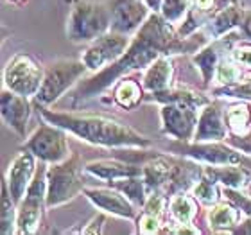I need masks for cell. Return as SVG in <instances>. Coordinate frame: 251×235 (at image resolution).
Returning <instances> with one entry per match:
<instances>
[{"label": "cell", "mask_w": 251, "mask_h": 235, "mask_svg": "<svg viewBox=\"0 0 251 235\" xmlns=\"http://www.w3.org/2000/svg\"><path fill=\"white\" fill-rule=\"evenodd\" d=\"M178 49H181V45L174 38L171 26L162 16L151 15L142 26L140 32L136 34L135 42L131 43L129 51L122 58L111 63L110 68L102 70L99 76H95L86 84H83L79 88V97L94 95L95 92L110 86L119 76H122L127 70L146 67L152 59H156L158 54L163 51H178Z\"/></svg>", "instance_id": "obj_1"}, {"label": "cell", "mask_w": 251, "mask_h": 235, "mask_svg": "<svg viewBox=\"0 0 251 235\" xmlns=\"http://www.w3.org/2000/svg\"><path fill=\"white\" fill-rule=\"evenodd\" d=\"M43 117L52 124L72 131L83 140L100 146H149L146 136L138 135L127 126L99 115H67L43 110Z\"/></svg>", "instance_id": "obj_2"}, {"label": "cell", "mask_w": 251, "mask_h": 235, "mask_svg": "<svg viewBox=\"0 0 251 235\" xmlns=\"http://www.w3.org/2000/svg\"><path fill=\"white\" fill-rule=\"evenodd\" d=\"M111 24V11L95 2H77L68 18V38L72 42H90L100 38Z\"/></svg>", "instance_id": "obj_3"}, {"label": "cell", "mask_w": 251, "mask_h": 235, "mask_svg": "<svg viewBox=\"0 0 251 235\" xmlns=\"http://www.w3.org/2000/svg\"><path fill=\"white\" fill-rule=\"evenodd\" d=\"M79 158L74 157L65 163H59L49 171L47 185V207H58L83 188V182L79 176Z\"/></svg>", "instance_id": "obj_4"}, {"label": "cell", "mask_w": 251, "mask_h": 235, "mask_svg": "<svg viewBox=\"0 0 251 235\" xmlns=\"http://www.w3.org/2000/svg\"><path fill=\"white\" fill-rule=\"evenodd\" d=\"M5 86L20 95L38 94L43 83V72L38 63L27 54H16L4 70Z\"/></svg>", "instance_id": "obj_5"}, {"label": "cell", "mask_w": 251, "mask_h": 235, "mask_svg": "<svg viewBox=\"0 0 251 235\" xmlns=\"http://www.w3.org/2000/svg\"><path fill=\"white\" fill-rule=\"evenodd\" d=\"M84 61H58L49 68L47 76L43 78V83L36 94L38 103L49 104L54 103L59 95L75 83V79L81 78L83 72L86 70Z\"/></svg>", "instance_id": "obj_6"}, {"label": "cell", "mask_w": 251, "mask_h": 235, "mask_svg": "<svg viewBox=\"0 0 251 235\" xmlns=\"http://www.w3.org/2000/svg\"><path fill=\"white\" fill-rule=\"evenodd\" d=\"M43 174H45V171L40 169L36 173V176H34V180H32V183L29 185V188H27L25 199H24L20 205L18 219H16L18 234H32V232L36 230L38 223H40L43 188H45Z\"/></svg>", "instance_id": "obj_7"}, {"label": "cell", "mask_w": 251, "mask_h": 235, "mask_svg": "<svg viewBox=\"0 0 251 235\" xmlns=\"http://www.w3.org/2000/svg\"><path fill=\"white\" fill-rule=\"evenodd\" d=\"M25 149L32 151L36 157L47 162L59 163L67 158V142L65 135L56 128L42 126L34 135L25 142Z\"/></svg>", "instance_id": "obj_8"}, {"label": "cell", "mask_w": 251, "mask_h": 235, "mask_svg": "<svg viewBox=\"0 0 251 235\" xmlns=\"http://www.w3.org/2000/svg\"><path fill=\"white\" fill-rule=\"evenodd\" d=\"M126 47H127V38L122 36L121 32L104 34V36L97 38V42L86 51L83 61L90 70H97V68L104 67L106 63L117 61L122 56Z\"/></svg>", "instance_id": "obj_9"}, {"label": "cell", "mask_w": 251, "mask_h": 235, "mask_svg": "<svg viewBox=\"0 0 251 235\" xmlns=\"http://www.w3.org/2000/svg\"><path fill=\"white\" fill-rule=\"evenodd\" d=\"M163 130L179 140H188L198 124L194 106L181 103H167L162 108Z\"/></svg>", "instance_id": "obj_10"}, {"label": "cell", "mask_w": 251, "mask_h": 235, "mask_svg": "<svg viewBox=\"0 0 251 235\" xmlns=\"http://www.w3.org/2000/svg\"><path fill=\"white\" fill-rule=\"evenodd\" d=\"M174 151L181 153V155H187V157L198 158V160H203L206 163H212V165H237V163H250L246 158L242 157L241 153L233 151L230 147L225 146H217V144H206V146H201V144H192V146H187V144H176L173 146Z\"/></svg>", "instance_id": "obj_11"}, {"label": "cell", "mask_w": 251, "mask_h": 235, "mask_svg": "<svg viewBox=\"0 0 251 235\" xmlns=\"http://www.w3.org/2000/svg\"><path fill=\"white\" fill-rule=\"evenodd\" d=\"M111 29L113 32L135 31L147 15V7L140 0H113L111 2Z\"/></svg>", "instance_id": "obj_12"}, {"label": "cell", "mask_w": 251, "mask_h": 235, "mask_svg": "<svg viewBox=\"0 0 251 235\" xmlns=\"http://www.w3.org/2000/svg\"><path fill=\"white\" fill-rule=\"evenodd\" d=\"M2 117L5 124L13 128L16 133H25V122L29 119V103L25 95H20L9 90L2 94Z\"/></svg>", "instance_id": "obj_13"}, {"label": "cell", "mask_w": 251, "mask_h": 235, "mask_svg": "<svg viewBox=\"0 0 251 235\" xmlns=\"http://www.w3.org/2000/svg\"><path fill=\"white\" fill-rule=\"evenodd\" d=\"M32 171H34V160L29 153H20L15 158V162L9 165L5 183L9 185L11 196L15 201H20L22 196H25V188H29Z\"/></svg>", "instance_id": "obj_14"}, {"label": "cell", "mask_w": 251, "mask_h": 235, "mask_svg": "<svg viewBox=\"0 0 251 235\" xmlns=\"http://www.w3.org/2000/svg\"><path fill=\"white\" fill-rule=\"evenodd\" d=\"M92 201H94L99 209L110 212V214L121 215V217H133V209L131 205L122 198L121 194L108 190V188H86L84 190Z\"/></svg>", "instance_id": "obj_15"}, {"label": "cell", "mask_w": 251, "mask_h": 235, "mask_svg": "<svg viewBox=\"0 0 251 235\" xmlns=\"http://www.w3.org/2000/svg\"><path fill=\"white\" fill-rule=\"evenodd\" d=\"M226 136V128L221 119L219 106L212 104L203 111V115L198 122L196 140H223Z\"/></svg>", "instance_id": "obj_16"}, {"label": "cell", "mask_w": 251, "mask_h": 235, "mask_svg": "<svg viewBox=\"0 0 251 235\" xmlns=\"http://www.w3.org/2000/svg\"><path fill=\"white\" fill-rule=\"evenodd\" d=\"M86 171L92 173L94 176L102 178V180H121V178H129V176H140L144 174L142 167H133V165H126V163L119 162H110V160H100V162H92L86 165Z\"/></svg>", "instance_id": "obj_17"}, {"label": "cell", "mask_w": 251, "mask_h": 235, "mask_svg": "<svg viewBox=\"0 0 251 235\" xmlns=\"http://www.w3.org/2000/svg\"><path fill=\"white\" fill-rule=\"evenodd\" d=\"M178 178V167L165 158H156L144 167V180L149 187H162Z\"/></svg>", "instance_id": "obj_18"}, {"label": "cell", "mask_w": 251, "mask_h": 235, "mask_svg": "<svg viewBox=\"0 0 251 235\" xmlns=\"http://www.w3.org/2000/svg\"><path fill=\"white\" fill-rule=\"evenodd\" d=\"M171 76H173V67H171L169 59H156L149 67L146 78H144V88L149 90V92H160L169 84Z\"/></svg>", "instance_id": "obj_19"}, {"label": "cell", "mask_w": 251, "mask_h": 235, "mask_svg": "<svg viewBox=\"0 0 251 235\" xmlns=\"http://www.w3.org/2000/svg\"><path fill=\"white\" fill-rule=\"evenodd\" d=\"M152 99L165 103V104L167 103H181V104H190L194 108L206 104V99H204L203 95L190 92V90H160V92H154Z\"/></svg>", "instance_id": "obj_20"}, {"label": "cell", "mask_w": 251, "mask_h": 235, "mask_svg": "<svg viewBox=\"0 0 251 235\" xmlns=\"http://www.w3.org/2000/svg\"><path fill=\"white\" fill-rule=\"evenodd\" d=\"M160 215H162V198L160 196H151L147 199L144 214H142L140 221H138V230L142 234H154L158 230Z\"/></svg>", "instance_id": "obj_21"}, {"label": "cell", "mask_w": 251, "mask_h": 235, "mask_svg": "<svg viewBox=\"0 0 251 235\" xmlns=\"http://www.w3.org/2000/svg\"><path fill=\"white\" fill-rule=\"evenodd\" d=\"M204 174L212 178L214 182H221L226 187H242L244 185V173L239 167H219V169H204Z\"/></svg>", "instance_id": "obj_22"}, {"label": "cell", "mask_w": 251, "mask_h": 235, "mask_svg": "<svg viewBox=\"0 0 251 235\" xmlns=\"http://www.w3.org/2000/svg\"><path fill=\"white\" fill-rule=\"evenodd\" d=\"M237 223V212L230 205H217L210 212V226L214 230H228Z\"/></svg>", "instance_id": "obj_23"}, {"label": "cell", "mask_w": 251, "mask_h": 235, "mask_svg": "<svg viewBox=\"0 0 251 235\" xmlns=\"http://www.w3.org/2000/svg\"><path fill=\"white\" fill-rule=\"evenodd\" d=\"M113 185H115L119 190H122L126 196H129L135 203H146V185H144V182L136 180L135 176L115 180Z\"/></svg>", "instance_id": "obj_24"}, {"label": "cell", "mask_w": 251, "mask_h": 235, "mask_svg": "<svg viewBox=\"0 0 251 235\" xmlns=\"http://www.w3.org/2000/svg\"><path fill=\"white\" fill-rule=\"evenodd\" d=\"M228 126H230V130L235 133V135H242V133H246L248 126H250V119H251V113H250V108L244 104H239V106H233L228 110Z\"/></svg>", "instance_id": "obj_25"}, {"label": "cell", "mask_w": 251, "mask_h": 235, "mask_svg": "<svg viewBox=\"0 0 251 235\" xmlns=\"http://www.w3.org/2000/svg\"><path fill=\"white\" fill-rule=\"evenodd\" d=\"M242 18L241 9L237 7H228V9H223L219 15L215 16V20L212 22V27H214L215 34H225L226 31H230L231 27H235Z\"/></svg>", "instance_id": "obj_26"}, {"label": "cell", "mask_w": 251, "mask_h": 235, "mask_svg": "<svg viewBox=\"0 0 251 235\" xmlns=\"http://www.w3.org/2000/svg\"><path fill=\"white\" fill-rule=\"evenodd\" d=\"M171 212L178 219V223L188 225L190 219L194 217V214H196V207H194L192 199L187 198V196H176L171 201Z\"/></svg>", "instance_id": "obj_27"}, {"label": "cell", "mask_w": 251, "mask_h": 235, "mask_svg": "<svg viewBox=\"0 0 251 235\" xmlns=\"http://www.w3.org/2000/svg\"><path fill=\"white\" fill-rule=\"evenodd\" d=\"M140 97H142V90L135 81H124L115 92L117 103L121 106H124V108H133L140 101Z\"/></svg>", "instance_id": "obj_28"}, {"label": "cell", "mask_w": 251, "mask_h": 235, "mask_svg": "<svg viewBox=\"0 0 251 235\" xmlns=\"http://www.w3.org/2000/svg\"><path fill=\"white\" fill-rule=\"evenodd\" d=\"M194 63L199 67V70L203 72V78H204V83H208L210 79H212V74L215 70V65H217V47H208L201 51V52L194 58Z\"/></svg>", "instance_id": "obj_29"}, {"label": "cell", "mask_w": 251, "mask_h": 235, "mask_svg": "<svg viewBox=\"0 0 251 235\" xmlns=\"http://www.w3.org/2000/svg\"><path fill=\"white\" fill-rule=\"evenodd\" d=\"M7 183L2 185V234H11L13 232V219H15V212H13V201L9 192H7Z\"/></svg>", "instance_id": "obj_30"}, {"label": "cell", "mask_w": 251, "mask_h": 235, "mask_svg": "<svg viewBox=\"0 0 251 235\" xmlns=\"http://www.w3.org/2000/svg\"><path fill=\"white\" fill-rule=\"evenodd\" d=\"M217 95H225V97H237V99H251V79L244 83H231L226 84L225 88L215 92Z\"/></svg>", "instance_id": "obj_31"}, {"label": "cell", "mask_w": 251, "mask_h": 235, "mask_svg": "<svg viewBox=\"0 0 251 235\" xmlns=\"http://www.w3.org/2000/svg\"><path fill=\"white\" fill-rule=\"evenodd\" d=\"M163 16L167 22H178L187 11V0H162Z\"/></svg>", "instance_id": "obj_32"}, {"label": "cell", "mask_w": 251, "mask_h": 235, "mask_svg": "<svg viewBox=\"0 0 251 235\" xmlns=\"http://www.w3.org/2000/svg\"><path fill=\"white\" fill-rule=\"evenodd\" d=\"M194 194H196L199 199H203L204 203H214L215 199H217V190H215L214 180H212V178H203V180L196 185Z\"/></svg>", "instance_id": "obj_33"}, {"label": "cell", "mask_w": 251, "mask_h": 235, "mask_svg": "<svg viewBox=\"0 0 251 235\" xmlns=\"http://www.w3.org/2000/svg\"><path fill=\"white\" fill-rule=\"evenodd\" d=\"M225 196L230 199V201L235 205V207H239V209H241L244 214L251 215V199L248 198V196L241 194L239 190H235L233 187H226L225 188Z\"/></svg>", "instance_id": "obj_34"}, {"label": "cell", "mask_w": 251, "mask_h": 235, "mask_svg": "<svg viewBox=\"0 0 251 235\" xmlns=\"http://www.w3.org/2000/svg\"><path fill=\"white\" fill-rule=\"evenodd\" d=\"M241 78V70L237 67H233L231 63H221L217 68V79L223 84H231L235 83L237 79Z\"/></svg>", "instance_id": "obj_35"}, {"label": "cell", "mask_w": 251, "mask_h": 235, "mask_svg": "<svg viewBox=\"0 0 251 235\" xmlns=\"http://www.w3.org/2000/svg\"><path fill=\"white\" fill-rule=\"evenodd\" d=\"M233 58H235V61L244 65V67H251V49L250 47L237 49L235 52H233Z\"/></svg>", "instance_id": "obj_36"}, {"label": "cell", "mask_w": 251, "mask_h": 235, "mask_svg": "<svg viewBox=\"0 0 251 235\" xmlns=\"http://www.w3.org/2000/svg\"><path fill=\"white\" fill-rule=\"evenodd\" d=\"M233 144H237L239 147H242L244 151L251 153V138H241V140H233Z\"/></svg>", "instance_id": "obj_37"}, {"label": "cell", "mask_w": 251, "mask_h": 235, "mask_svg": "<svg viewBox=\"0 0 251 235\" xmlns=\"http://www.w3.org/2000/svg\"><path fill=\"white\" fill-rule=\"evenodd\" d=\"M212 4H214V0H196V7L201 11H206L212 7Z\"/></svg>", "instance_id": "obj_38"}, {"label": "cell", "mask_w": 251, "mask_h": 235, "mask_svg": "<svg viewBox=\"0 0 251 235\" xmlns=\"http://www.w3.org/2000/svg\"><path fill=\"white\" fill-rule=\"evenodd\" d=\"M242 27H244V32H246L248 36L251 38V13L246 16V20H244V24H242Z\"/></svg>", "instance_id": "obj_39"}, {"label": "cell", "mask_w": 251, "mask_h": 235, "mask_svg": "<svg viewBox=\"0 0 251 235\" xmlns=\"http://www.w3.org/2000/svg\"><path fill=\"white\" fill-rule=\"evenodd\" d=\"M144 2H146L147 5H151V7H158V2H160V0H144Z\"/></svg>", "instance_id": "obj_40"}, {"label": "cell", "mask_w": 251, "mask_h": 235, "mask_svg": "<svg viewBox=\"0 0 251 235\" xmlns=\"http://www.w3.org/2000/svg\"><path fill=\"white\" fill-rule=\"evenodd\" d=\"M242 232H251V228H244V230H242Z\"/></svg>", "instance_id": "obj_41"}]
</instances>
